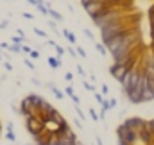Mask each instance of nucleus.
Masks as SVG:
<instances>
[{
	"label": "nucleus",
	"instance_id": "f257e3e1",
	"mask_svg": "<svg viewBox=\"0 0 154 145\" xmlns=\"http://www.w3.org/2000/svg\"><path fill=\"white\" fill-rule=\"evenodd\" d=\"M127 14H129V11L124 9V7L104 5L95 16H91V20H93V23H95L99 29H102L104 25H108V23H111V22H115V20H122V18H125Z\"/></svg>",
	"mask_w": 154,
	"mask_h": 145
},
{
	"label": "nucleus",
	"instance_id": "f03ea898",
	"mask_svg": "<svg viewBox=\"0 0 154 145\" xmlns=\"http://www.w3.org/2000/svg\"><path fill=\"white\" fill-rule=\"evenodd\" d=\"M116 136H118V140L125 142L127 145H134L138 142V133L133 131V129H127L125 125H120V127L116 129Z\"/></svg>",
	"mask_w": 154,
	"mask_h": 145
},
{
	"label": "nucleus",
	"instance_id": "7ed1b4c3",
	"mask_svg": "<svg viewBox=\"0 0 154 145\" xmlns=\"http://www.w3.org/2000/svg\"><path fill=\"white\" fill-rule=\"evenodd\" d=\"M25 125H27V129H29V133L32 136H38V134H41L45 131V122L39 120L38 116H27L25 118Z\"/></svg>",
	"mask_w": 154,
	"mask_h": 145
},
{
	"label": "nucleus",
	"instance_id": "20e7f679",
	"mask_svg": "<svg viewBox=\"0 0 154 145\" xmlns=\"http://www.w3.org/2000/svg\"><path fill=\"white\" fill-rule=\"evenodd\" d=\"M145 122H147V120H143V118H140V116H133V118H125L122 125H125L127 129H133V131L138 133V131L145 125Z\"/></svg>",
	"mask_w": 154,
	"mask_h": 145
},
{
	"label": "nucleus",
	"instance_id": "39448f33",
	"mask_svg": "<svg viewBox=\"0 0 154 145\" xmlns=\"http://www.w3.org/2000/svg\"><path fill=\"white\" fill-rule=\"evenodd\" d=\"M138 140H140L143 145H151L154 142V133L147 127V122H145V125L138 131Z\"/></svg>",
	"mask_w": 154,
	"mask_h": 145
},
{
	"label": "nucleus",
	"instance_id": "423d86ee",
	"mask_svg": "<svg viewBox=\"0 0 154 145\" xmlns=\"http://www.w3.org/2000/svg\"><path fill=\"white\" fill-rule=\"evenodd\" d=\"M127 70H129V68H127L125 65H115V63H113V65L109 66V73H111V77H113V79H116V81H120V79L124 77V73L127 72Z\"/></svg>",
	"mask_w": 154,
	"mask_h": 145
},
{
	"label": "nucleus",
	"instance_id": "0eeeda50",
	"mask_svg": "<svg viewBox=\"0 0 154 145\" xmlns=\"http://www.w3.org/2000/svg\"><path fill=\"white\" fill-rule=\"evenodd\" d=\"M57 145H79V142H77L75 134L70 131L68 134H65V136H59V138H57Z\"/></svg>",
	"mask_w": 154,
	"mask_h": 145
},
{
	"label": "nucleus",
	"instance_id": "6e6552de",
	"mask_svg": "<svg viewBox=\"0 0 154 145\" xmlns=\"http://www.w3.org/2000/svg\"><path fill=\"white\" fill-rule=\"evenodd\" d=\"M84 7V11L90 14V16H95L102 7H104V4L102 2H91V4H86V5H82Z\"/></svg>",
	"mask_w": 154,
	"mask_h": 145
},
{
	"label": "nucleus",
	"instance_id": "1a4fd4ad",
	"mask_svg": "<svg viewBox=\"0 0 154 145\" xmlns=\"http://www.w3.org/2000/svg\"><path fill=\"white\" fill-rule=\"evenodd\" d=\"M142 100H143V102H151V100H154V88L147 86V88L142 91Z\"/></svg>",
	"mask_w": 154,
	"mask_h": 145
},
{
	"label": "nucleus",
	"instance_id": "9d476101",
	"mask_svg": "<svg viewBox=\"0 0 154 145\" xmlns=\"http://www.w3.org/2000/svg\"><path fill=\"white\" fill-rule=\"evenodd\" d=\"M48 65H50L52 68H59V66H61L59 57H48Z\"/></svg>",
	"mask_w": 154,
	"mask_h": 145
},
{
	"label": "nucleus",
	"instance_id": "9b49d317",
	"mask_svg": "<svg viewBox=\"0 0 154 145\" xmlns=\"http://www.w3.org/2000/svg\"><path fill=\"white\" fill-rule=\"evenodd\" d=\"M63 36L66 38V39H68L70 43H75V36H74V34H72L70 31H63Z\"/></svg>",
	"mask_w": 154,
	"mask_h": 145
},
{
	"label": "nucleus",
	"instance_id": "f8f14e48",
	"mask_svg": "<svg viewBox=\"0 0 154 145\" xmlns=\"http://www.w3.org/2000/svg\"><path fill=\"white\" fill-rule=\"evenodd\" d=\"M95 48H97V52L106 54V45H104V43H97V45H95Z\"/></svg>",
	"mask_w": 154,
	"mask_h": 145
},
{
	"label": "nucleus",
	"instance_id": "ddd939ff",
	"mask_svg": "<svg viewBox=\"0 0 154 145\" xmlns=\"http://www.w3.org/2000/svg\"><path fill=\"white\" fill-rule=\"evenodd\" d=\"M48 14H52V16H54L56 20H61V14H59L57 11H52V9H48Z\"/></svg>",
	"mask_w": 154,
	"mask_h": 145
},
{
	"label": "nucleus",
	"instance_id": "4468645a",
	"mask_svg": "<svg viewBox=\"0 0 154 145\" xmlns=\"http://www.w3.org/2000/svg\"><path fill=\"white\" fill-rule=\"evenodd\" d=\"M82 84H84V88H86V90H90V91H93V93H95V90H93V84H90L88 81H82Z\"/></svg>",
	"mask_w": 154,
	"mask_h": 145
},
{
	"label": "nucleus",
	"instance_id": "2eb2a0df",
	"mask_svg": "<svg viewBox=\"0 0 154 145\" xmlns=\"http://www.w3.org/2000/svg\"><path fill=\"white\" fill-rule=\"evenodd\" d=\"M147 127H149V129H151V131L154 133V118H151V120H147Z\"/></svg>",
	"mask_w": 154,
	"mask_h": 145
},
{
	"label": "nucleus",
	"instance_id": "dca6fc26",
	"mask_svg": "<svg viewBox=\"0 0 154 145\" xmlns=\"http://www.w3.org/2000/svg\"><path fill=\"white\" fill-rule=\"evenodd\" d=\"M77 54H79L81 57H86V52H84V48H81V47H77Z\"/></svg>",
	"mask_w": 154,
	"mask_h": 145
},
{
	"label": "nucleus",
	"instance_id": "f3484780",
	"mask_svg": "<svg viewBox=\"0 0 154 145\" xmlns=\"http://www.w3.org/2000/svg\"><path fill=\"white\" fill-rule=\"evenodd\" d=\"M52 91H54V95H56L57 99H63V93H61L59 90H56V88H52Z\"/></svg>",
	"mask_w": 154,
	"mask_h": 145
},
{
	"label": "nucleus",
	"instance_id": "a211bd4d",
	"mask_svg": "<svg viewBox=\"0 0 154 145\" xmlns=\"http://www.w3.org/2000/svg\"><path fill=\"white\" fill-rule=\"evenodd\" d=\"M95 99H97V102H99V104H102V102H104V97H102L100 93H95Z\"/></svg>",
	"mask_w": 154,
	"mask_h": 145
},
{
	"label": "nucleus",
	"instance_id": "6ab92c4d",
	"mask_svg": "<svg viewBox=\"0 0 154 145\" xmlns=\"http://www.w3.org/2000/svg\"><path fill=\"white\" fill-rule=\"evenodd\" d=\"M90 116H91L93 120H99V115L95 113V109H90Z\"/></svg>",
	"mask_w": 154,
	"mask_h": 145
},
{
	"label": "nucleus",
	"instance_id": "aec40b11",
	"mask_svg": "<svg viewBox=\"0 0 154 145\" xmlns=\"http://www.w3.org/2000/svg\"><path fill=\"white\" fill-rule=\"evenodd\" d=\"M54 47H56V50H57V54H59V56H63V54H65V50H63L59 45H54Z\"/></svg>",
	"mask_w": 154,
	"mask_h": 145
},
{
	"label": "nucleus",
	"instance_id": "412c9836",
	"mask_svg": "<svg viewBox=\"0 0 154 145\" xmlns=\"http://www.w3.org/2000/svg\"><path fill=\"white\" fill-rule=\"evenodd\" d=\"M66 95H68V97H72V95H74V90H72V86H68V88H66Z\"/></svg>",
	"mask_w": 154,
	"mask_h": 145
},
{
	"label": "nucleus",
	"instance_id": "4be33fe9",
	"mask_svg": "<svg viewBox=\"0 0 154 145\" xmlns=\"http://www.w3.org/2000/svg\"><path fill=\"white\" fill-rule=\"evenodd\" d=\"M34 32H36V34H38V36H41V38H45V36H47V34H45V32H43V31H41V29H36V31H34Z\"/></svg>",
	"mask_w": 154,
	"mask_h": 145
},
{
	"label": "nucleus",
	"instance_id": "5701e85b",
	"mask_svg": "<svg viewBox=\"0 0 154 145\" xmlns=\"http://www.w3.org/2000/svg\"><path fill=\"white\" fill-rule=\"evenodd\" d=\"M102 93H104V95H106V93H109V88H108L106 84H102Z\"/></svg>",
	"mask_w": 154,
	"mask_h": 145
},
{
	"label": "nucleus",
	"instance_id": "b1692460",
	"mask_svg": "<svg viewBox=\"0 0 154 145\" xmlns=\"http://www.w3.org/2000/svg\"><path fill=\"white\" fill-rule=\"evenodd\" d=\"M72 100H74L75 104H79V97H77V95H72Z\"/></svg>",
	"mask_w": 154,
	"mask_h": 145
},
{
	"label": "nucleus",
	"instance_id": "393cba45",
	"mask_svg": "<svg viewBox=\"0 0 154 145\" xmlns=\"http://www.w3.org/2000/svg\"><path fill=\"white\" fill-rule=\"evenodd\" d=\"M84 32H86V36L90 38V39H93V34H91V32H90V31H84Z\"/></svg>",
	"mask_w": 154,
	"mask_h": 145
},
{
	"label": "nucleus",
	"instance_id": "a878e982",
	"mask_svg": "<svg viewBox=\"0 0 154 145\" xmlns=\"http://www.w3.org/2000/svg\"><path fill=\"white\" fill-rule=\"evenodd\" d=\"M97 145H102V140H100L99 136H97Z\"/></svg>",
	"mask_w": 154,
	"mask_h": 145
},
{
	"label": "nucleus",
	"instance_id": "bb28decb",
	"mask_svg": "<svg viewBox=\"0 0 154 145\" xmlns=\"http://www.w3.org/2000/svg\"><path fill=\"white\" fill-rule=\"evenodd\" d=\"M118 145H127L125 142H122V140H118Z\"/></svg>",
	"mask_w": 154,
	"mask_h": 145
}]
</instances>
